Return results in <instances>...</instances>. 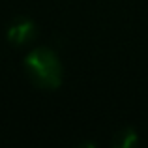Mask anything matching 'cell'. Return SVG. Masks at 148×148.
<instances>
[{
    "label": "cell",
    "instance_id": "obj_1",
    "mask_svg": "<svg viewBox=\"0 0 148 148\" xmlns=\"http://www.w3.org/2000/svg\"><path fill=\"white\" fill-rule=\"evenodd\" d=\"M25 69L34 84L54 90L62 83V64L56 53L47 47H38L25 58Z\"/></svg>",
    "mask_w": 148,
    "mask_h": 148
},
{
    "label": "cell",
    "instance_id": "obj_2",
    "mask_svg": "<svg viewBox=\"0 0 148 148\" xmlns=\"http://www.w3.org/2000/svg\"><path fill=\"white\" fill-rule=\"evenodd\" d=\"M36 36V25L28 19H19L8 30V40L15 45H25Z\"/></svg>",
    "mask_w": 148,
    "mask_h": 148
},
{
    "label": "cell",
    "instance_id": "obj_3",
    "mask_svg": "<svg viewBox=\"0 0 148 148\" xmlns=\"http://www.w3.org/2000/svg\"><path fill=\"white\" fill-rule=\"evenodd\" d=\"M137 133H135L133 130H122V131H118V133L114 135V141H112V145H114L116 148H130V146H133V145H137Z\"/></svg>",
    "mask_w": 148,
    "mask_h": 148
}]
</instances>
